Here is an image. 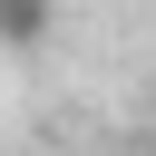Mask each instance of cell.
<instances>
[{
	"mask_svg": "<svg viewBox=\"0 0 156 156\" xmlns=\"http://www.w3.org/2000/svg\"><path fill=\"white\" fill-rule=\"evenodd\" d=\"M49 39V0H0V49H39Z\"/></svg>",
	"mask_w": 156,
	"mask_h": 156,
	"instance_id": "obj_1",
	"label": "cell"
}]
</instances>
